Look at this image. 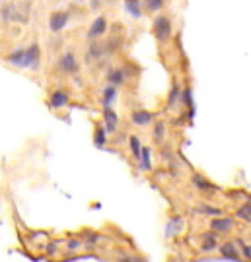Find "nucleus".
<instances>
[{"mask_svg":"<svg viewBox=\"0 0 251 262\" xmlns=\"http://www.w3.org/2000/svg\"><path fill=\"white\" fill-rule=\"evenodd\" d=\"M150 31L158 49L160 58L164 60L166 55H172L173 47H175V20L173 14L170 10H162L156 16H152V24H150Z\"/></svg>","mask_w":251,"mask_h":262,"instance_id":"obj_1","label":"nucleus"},{"mask_svg":"<svg viewBox=\"0 0 251 262\" xmlns=\"http://www.w3.org/2000/svg\"><path fill=\"white\" fill-rule=\"evenodd\" d=\"M125 47H127V26H123V22H115L109 26V31L103 37V49L107 60L123 57Z\"/></svg>","mask_w":251,"mask_h":262,"instance_id":"obj_2","label":"nucleus"},{"mask_svg":"<svg viewBox=\"0 0 251 262\" xmlns=\"http://www.w3.org/2000/svg\"><path fill=\"white\" fill-rule=\"evenodd\" d=\"M183 80L177 72L172 74V82H170V89L166 93V101H164V115L172 116V120H177L179 111H181V91H183Z\"/></svg>","mask_w":251,"mask_h":262,"instance_id":"obj_3","label":"nucleus"},{"mask_svg":"<svg viewBox=\"0 0 251 262\" xmlns=\"http://www.w3.org/2000/svg\"><path fill=\"white\" fill-rule=\"evenodd\" d=\"M222 243V237L216 235L214 231L210 229H204V231H197L191 235V245L197 248V252L201 254H214L218 252V247Z\"/></svg>","mask_w":251,"mask_h":262,"instance_id":"obj_4","label":"nucleus"},{"mask_svg":"<svg viewBox=\"0 0 251 262\" xmlns=\"http://www.w3.org/2000/svg\"><path fill=\"white\" fill-rule=\"evenodd\" d=\"M206 229H210L216 235H220L222 239H226V237H232L239 229V221L230 214H222V216L208 218L206 219Z\"/></svg>","mask_w":251,"mask_h":262,"instance_id":"obj_5","label":"nucleus"},{"mask_svg":"<svg viewBox=\"0 0 251 262\" xmlns=\"http://www.w3.org/2000/svg\"><path fill=\"white\" fill-rule=\"evenodd\" d=\"M189 187L197 192V194H201L204 200H210L214 194H218L220 192V189L206 177V175H203L201 171H191V175H189Z\"/></svg>","mask_w":251,"mask_h":262,"instance_id":"obj_6","label":"nucleus"},{"mask_svg":"<svg viewBox=\"0 0 251 262\" xmlns=\"http://www.w3.org/2000/svg\"><path fill=\"white\" fill-rule=\"evenodd\" d=\"M57 70L64 78H78L80 76V58H78V55L72 49L63 51L59 55V58H57Z\"/></svg>","mask_w":251,"mask_h":262,"instance_id":"obj_7","label":"nucleus"},{"mask_svg":"<svg viewBox=\"0 0 251 262\" xmlns=\"http://www.w3.org/2000/svg\"><path fill=\"white\" fill-rule=\"evenodd\" d=\"M156 118H158V113L152 111V109H146V107H142V105L131 107V109H129V115H127L129 124L135 126V128H141V130L150 128V124H152Z\"/></svg>","mask_w":251,"mask_h":262,"instance_id":"obj_8","label":"nucleus"},{"mask_svg":"<svg viewBox=\"0 0 251 262\" xmlns=\"http://www.w3.org/2000/svg\"><path fill=\"white\" fill-rule=\"evenodd\" d=\"M170 140H172L170 138V120L158 115V118L150 124V142H152V146L160 148Z\"/></svg>","mask_w":251,"mask_h":262,"instance_id":"obj_9","label":"nucleus"},{"mask_svg":"<svg viewBox=\"0 0 251 262\" xmlns=\"http://www.w3.org/2000/svg\"><path fill=\"white\" fill-rule=\"evenodd\" d=\"M84 62L88 66H105L107 64V57H105V49H103V39L88 41Z\"/></svg>","mask_w":251,"mask_h":262,"instance_id":"obj_10","label":"nucleus"},{"mask_svg":"<svg viewBox=\"0 0 251 262\" xmlns=\"http://www.w3.org/2000/svg\"><path fill=\"white\" fill-rule=\"evenodd\" d=\"M109 18H107V14H97L94 20H92V24L88 26V31H86V41H94V39H103L105 37V33L109 31Z\"/></svg>","mask_w":251,"mask_h":262,"instance_id":"obj_11","label":"nucleus"},{"mask_svg":"<svg viewBox=\"0 0 251 262\" xmlns=\"http://www.w3.org/2000/svg\"><path fill=\"white\" fill-rule=\"evenodd\" d=\"M72 101V93L68 87H55L49 91V109L51 111H63L70 105Z\"/></svg>","mask_w":251,"mask_h":262,"instance_id":"obj_12","label":"nucleus"},{"mask_svg":"<svg viewBox=\"0 0 251 262\" xmlns=\"http://www.w3.org/2000/svg\"><path fill=\"white\" fill-rule=\"evenodd\" d=\"M101 124L105 126L109 138L121 132V118L115 111V107H101Z\"/></svg>","mask_w":251,"mask_h":262,"instance_id":"obj_13","label":"nucleus"},{"mask_svg":"<svg viewBox=\"0 0 251 262\" xmlns=\"http://www.w3.org/2000/svg\"><path fill=\"white\" fill-rule=\"evenodd\" d=\"M193 214H195V216H201L203 219H208V218L226 214V208H224V206H218V204L212 202V200H201V202H197V204L193 206Z\"/></svg>","mask_w":251,"mask_h":262,"instance_id":"obj_14","label":"nucleus"},{"mask_svg":"<svg viewBox=\"0 0 251 262\" xmlns=\"http://www.w3.org/2000/svg\"><path fill=\"white\" fill-rule=\"evenodd\" d=\"M218 254L226 260H235V262H243L241 260V252H239V247L235 243V237H226L222 239L220 247H218Z\"/></svg>","mask_w":251,"mask_h":262,"instance_id":"obj_15","label":"nucleus"},{"mask_svg":"<svg viewBox=\"0 0 251 262\" xmlns=\"http://www.w3.org/2000/svg\"><path fill=\"white\" fill-rule=\"evenodd\" d=\"M26 70H31V72H37L41 68V47L37 41L30 43L26 47Z\"/></svg>","mask_w":251,"mask_h":262,"instance_id":"obj_16","label":"nucleus"},{"mask_svg":"<svg viewBox=\"0 0 251 262\" xmlns=\"http://www.w3.org/2000/svg\"><path fill=\"white\" fill-rule=\"evenodd\" d=\"M70 22V12L68 10H55L51 16H49V31L51 33H61Z\"/></svg>","mask_w":251,"mask_h":262,"instance_id":"obj_17","label":"nucleus"},{"mask_svg":"<svg viewBox=\"0 0 251 262\" xmlns=\"http://www.w3.org/2000/svg\"><path fill=\"white\" fill-rule=\"evenodd\" d=\"M152 146H144L142 144V150H141V160H139V165L137 169L144 175H152L154 173V154H152Z\"/></svg>","mask_w":251,"mask_h":262,"instance_id":"obj_18","label":"nucleus"},{"mask_svg":"<svg viewBox=\"0 0 251 262\" xmlns=\"http://www.w3.org/2000/svg\"><path fill=\"white\" fill-rule=\"evenodd\" d=\"M127 150H129V158H131L133 165L137 167L139 160H141V150H142V140H141V136L137 132L127 134Z\"/></svg>","mask_w":251,"mask_h":262,"instance_id":"obj_19","label":"nucleus"},{"mask_svg":"<svg viewBox=\"0 0 251 262\" xmlns=\"http://www.w3.org/2000/svg\"><path fill=\"white\" fill-rule=\"evenodd\" d=\"M117 97H119V87L105 82V86L99 91V105L101 107H115Z\"/></svg>","mask_w":251,"mask_h":262,"instance_id":"obj_20","label":"nucleus"},{"mask_svg":"<svg viewBox=\"0 0 251 262\" xmlns=\"http://www.w3.org/2000/svg\"><path fill=\"white\" fill-rule=\"evenodd\" d=\"M64 252L68 256H78L82 252H86V247H84V241L80 235H72L68 239H64Z\"/></svg>","mask_w":251,"mask_h":262,"instance_id":"obj_21","label":"nucleus"},{"mask_svg":"<svg viewBox=\"0 0 251 262\" xmlns=\"http://www.w3.org/2000/svg\"><path fill=\"white\" fill-rule=\"evenodd\" d=\"M123 8L127 14H131L133 20H142L144 18V6H142V0H121Z\"/></svg>","mask_w":251,"mask_h":262,"instance_id":"obj_22","label":"nucleus"},{"mask_svg":"<svg viewBox=\"0 0 251 262\" xmlns=\"http://www.w3.org/2000/svg\"><path fill=\"white\" fill-rule=\"evenodd\" d=\"M64 252V239H49L43 245V254L47 258H57Z\"/></svg>","mask_w":251,"mask_h":262,"instance_id":"obj_23","label":"nucleus"},{"mask_svg":"<svg viewBox=\"0 0 251 262\" xmlns=\"http://www.w3.org/2000/svg\"><path fill=\"white\" fill-rule=\"evenodd\" d=\"M107 144H109V134H107L105 126L101 124V120H97L94 124V146L99 148V150H103Z\"/></svg>","mask_w":251,"mask_h":262,"instance_id":"obj_24","label":"nucleus"},{"mask_svg":"<svg viewBox=\"0 0 251 262\" xmlns=\"http://www.w3.org/2000/svg\"><path fill=\"white\" fill-rule=\"evenodd\" d=\"M4 60H6L10 66H14V68H24V66H26V47L12 49V51L6 55Z\"/></svg>","mask_w":251,"mask_h":262,"instance_id":"obj_25","label":"nucleus"},{"mask_svg":"<svg viewBox=\"0 0 251 262\" xmlns=\"http://www.w3.org/2000/svg\"><path fill=\"white\" fill-rule=\"evenodd\" d=\"M144 16H156L162 10H168V0H142Z\"/></svg>","mask_w":251,"mask_h":262,"instance_id":"obj_26","label":"nucleus"},{"mask_svg":"<svg viewBox=\"0 0 251 262\" xmlns=\"http://www.w3.org/2000/svg\"><path fill=\"white\" fill-rule=\"evenodd\" d=\"M235 243L239 247V252H241V260L243 262H251V243L241 237V235H235Z\"/></svg>","mask_w":251,"mask_h":262,"instance_id":"obj_27","label":"nucleus"},{"mask_svg":"<svg viewBox=\"0 0 251 262\" xmlns=\"http://www.w3.org/2000/svg\"><path fill=\"white\" fill-rule=\"evenodd\" d=\"M103 2H105V0H90V8H92V12H99L101 6H103Z\"/></svg>","mask_w":251,"mask_h":262,"instance_id":"obj_28","label":"nucleus"},{"mask_svg":"<svg viewBox=\"0 0 251 262\" xmlns=\"http://www.w3.org/2000/svg\"><path fill=\"white\" fill-rule=\"evenodd\" d=\"M105 2H109V4H113V2H117V0H105Z\"/></svg>","mask_w":251,"mask_h":262,"instance_id":"obj_29","label":"nucleus"},{"mask_svg":"<svg viewBox=\"0 0 251 262\" xmlns=\"http://www.w3.org/2000/svg\"><path fill=\"white\" fill-rule=\"evenodd\" d=\"M2 2H6V0H0V4H2Z\"/></svg>","mask_w":251,"mask_h":262,"instance_id":"obj_30","label":"nucleus"},{"mask_svg":"<svg viewBox=\"0 0 251 262\" xmlns=\"http://www.w3.org/2000/svg\"><path fill=\"white\" fill-rule=\"evenodd\" d=\"M26 2H33V0H26Z\"/></svg>","mask_w":251,"mask_h":262,"instance_id":"obj_31","label":"nucleus"}]
</instances>
